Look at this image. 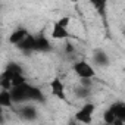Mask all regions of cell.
<instances>
[{
  "label": "cell",
  "mask_w": 125,
  "mask_h": 125,
  "mask_svg": "<svg viewBox=\"0 0 125 125\" xmlns=\"http://www.w3.org/2000/svg\"><path fill=\"white\" fill-rule=\"evenodd\" d=\"M10 93V99H12V103H24V102H43L44 97H43V93L34 87V85H30V84H22V85H18V87H12L9 90Z\"/></svg>",
  "instance_id": "1"
},
{
  "label": "cell",
  "mask_w": 125,
  "mask_h": 125,
  "mask_svg": "<svg viewBox=\"0 0 125 125\" xmlns=\"http://www.w3.org/2000/svg\"><path fill=\"white\" fill-rule=\"evenodd\" d=\"M74 71L77 72V75L81 80H90V78H93L96 75V71L93 69V66L90 63H87V62H84V60L77 62L74 65Z\"/></svg>",
  "instance_id": "2"
},
{
  "label": "cell",
  "mask_w": 125,
  "mask_h": 125,
  "mask_svg": "<svg viewBox=\"0 0 125 125\" xmlns=\"http://www.w3.org/2000/svg\"><path fill=\"white\" fill-rule=\"evenodd\" d=\"M94 104L93 103H87V104H84L77 113H75V121L80 124H90L91 122V118H93V113H94Z\"/></svg>",
  "instance_id": "3"
},
{
  "label": "cell",
  "mask_w": 125,
  "mask_h": 125,
  "mask_svg": "<svg viewBox=\"0 0 125 125\" xmlns=\"http://www.w3.org/2000/svg\"><path fill=\"white\" fill-rule=\"evenodd\" d=\"M50 49H52V46L44 35L34 37V50L35 52H50Z\"/></svg>",
  "instance_id": "4"
},
{
  "label": "cell",
  "mask_w": 125,
  "mask_h": 125,
  "mask_svg": "<svg viewBox=\"0 0 125 125\" xmlns=\"http://www.w3.org/2000/svg\"><path fill=\"white\" fill-rule=\"evenodd\" d=\"M50 87H52V93L59 97L60 100H65V88H63V84H62V81L59 78H54L52 83H50Z\"/></svg>",
  "instance_id": "5"
},
{
  "label": "cell",
  "mask_w": 125,
  "mask_h": 125,
  "mask_svg": "<svg viewBox=\"0 0 125 125\" xmlns=\"http://www.w3.org/2000/svg\"><path fill=\"white\" fill-rule=\"evenodd\" d=\"M109 110L113 113V116H115L116 119H119V121H125V104H124L122 102H116V103H113V104L109 107Z\"/></svg>",
  "instance_id": "6"
},
{
  "label": "cell",
  "mask_w": 125,
  "mask_h": 125,
  "mask_svg": "<svg viewBox=\"0 0 125 125\" xmlns=\"http://www.w3.org/2000/svg\"><path fill=\"white\" fill-rule=\"evenodd\" d=\"M18 46V49L19 50H22L24 53H31V52H34V35H27L19 44H16Z\"/></svg>",
  "instance_id": "7"
},
{
  "label": "cell",
  "mask_w": 125,
  "mask_h": 125,
  "mask_svg": "<svg viewBox=\"0 0 125 125\" xmlns=\"http://www.w3.org/2000/svg\"><path fill=\"white\" fill-rule=\"evenodd\" d=\"M12 72H9L8 69H5L3 72H2V75H0V87H2L3 90H10L12 88V85H10V81H12Z\"/></svg>",
  "instance_id": "8"
},
{
  "label": "cell",
  "mask_w": 125,
  "mask_h": 125,
  "mask_svg": "<svg viewBox=\"0 0 125 125\" xmlns=\"http://www.w3.org/2000/svg\"><path fill=\"white\" fill-rule=\"evenodd\" d=\"M19 113L24 119H28V121H32V119L37 118V110H35L34 106H22Z\"/></svg>",
  "instance_id": "9"
},
{
  "label": "cell",
  "mask_w": 125,
  "mask_h": 125,
  "mask_svg": "<svg viewBox=\"0 0 125 125\" xmlns=\"http://www.w3.org/2000/svg\"><path fill=\"white\" fill-rule=\"evenodd\" d=\"M28 35V32H27V30H24V28H18L16 31H13L12 32V35H10V43L12 44H19L25 37Z\"/></svg>",
  "instance_id": "10"
},
{
  "label": "cell",
  "mask_w": 125,
  "mask_h": 125,
  "mask_svg": "<svg viewBox=\"0 0 125 125\" xmlns=\"http://www.w3.org/2000/svg\"><path fill=\"white\" fill-rule=\"evenodd\" d=\"M93 59H94V62H96L99 66H106V65H109V57H107V54H106L103 50H96Z\"/></svg>",
  "instance_id": "11"
},
{
  "label": "cell",
  "mask_w": 125,
  "mask_h": 125,
  "mask_svg": "<svg viewBox=\"0 0 125 125\" xmlns=\"http://www.w3.org/2000/svg\"><path fill=\"white\" fill-rule=\"evenodd\" d=\"M69 34H68V30L66 28H62L59 27L57 24H54L53 27V31H52V37L56 38V40H62V38H66Z\"/></svg>",
  "instance_id": "12"
},
{
  "label": "cell",
  "mask_w": 125,
  "mask_h": 125,
  "mask_svg": "<svg viewBox=\"0 0 125 125\" xmlns=\"http://www.w3.org/2000/svg\"><path fill=\"white\" fill-rule=\"evenodd\" d=\"M0 106H12L10 93L8 90H2V91H0Z\"/></svg>",
  "instance_id": "13"
},
{
  "label": "cell",
  "mask_w": 125,
  "mask_h": 125,
  "mask_svg": "<svg viewBox=\"0 0 125 125\" xmlns=\"http://www.w3.org/2000/svg\"><path fill=\"white\" fill-rule=\"evenodd\" d=\"M6 69H8L9 72H12L13 75H16V74H22V68H21L18 63H13V62L6 66Z\"/></svg>",
  "instance_id": "14"
},
{
  "label": "cell",
  "mask_w": 125,
  "mask_h": 125,
  "mask_svg": "<svg viewBox=\"0 0 125 125\" xmlns=\"http://www.w3.org/2000/svg\"><path fill=\"white\" fill-rule=\"evenodd\" d=\"M77 96L78 97H87L88 94H90V88L88 87H83V85H80L78 88H77Z\"/></svg>",
  "instance_id": "15"
},
{
  "label": "cell",
  "mask_w": 125,
  "mask_h": 125,
  "mask_svg": "<svg viewBox=\"0 0 125 125\" xmlns=\"http://www.w3.org/2000/svg\"><path fill=\"white\" fill-rule=\"evenodd\" d=\"M69 21H71V19H69L68 16H63V18H60L56 24H57L59 27H62V28H66V27L69 25Z\"/></svg>",
  "instance_id": "16"
},
{
  "label": "cell",
  "mask_w": 125,
  "mask_h": 125,
  "mask_svg": "<svg viewBox=\"0 0 125 125\" xmlns=\"http://www.w3.org/2000/svg\"><path fill=\"white\" fill-rule=\"evenodd\" d=\"M65 47H66V52H68V53H72V52H74V47H72V44H71V43H66V46H65Z\"/></svg>",
  "instance_id": "17"
},
{
  "label": "cell",
  "mask_w": 125,
  "mask_h": 125,
  "mask_svg": "<svg viewBox=\"0 0 125 125\" xmlns=\"http://www.w3.org/2000/svg\"><path fill=\"white\" fill-rule=\"evenodd\" d=\"M68 125H80V124H78L75 119H72V121H69V124H68Z\"/></svg>",
  "instance_id": "18"
},
{
  "label": "cell",
  "mask_w": 125,
  "mask_h": 125,
  "mask_svg": "<svg viewBox=\"0 0 125 125\" xmlns=\"http://www.w3.org/2000/svg\"><path fill=\"white\" fill-rule=\"evenodd\" d=\"M3 122H5V118H3V116H2V115H0V125H2V124H3Z\"/></svg>",
  "instance_id": "19"
}]
</instances>
